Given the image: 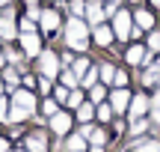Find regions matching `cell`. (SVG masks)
<instances>
[{
    "label": "cell",
    "mask_w": 160,
    "mask_h": 152,
    "mask_svg": "<svg viewBox=\"0 0 160 152\" xmlns=\"http://www.w3.org/2000/svg\"><path fill=\"white\" fill-rule=\"evenodd\" d=\"M83 9H86L83 0H71V12H74V15H83Z\"/></svg>",
    "instance_id": "obj_22"
},
{
    "label": "cell",
    "mask_w": 160,
    "mask_h": 152,
    "mask_svg": "<svg viewBox=\"0 0 160 152\" xmlns=\"http://www.w3.org/2000/svg\"><path fill=\"white\" fill-rule=\"evenodd\" d=\"M131 3H137V0H131Z\"/></svg>",
    "instance_id": "obj_40"
},
{
    "label": "cell",
    "mask_w": 160,
    "mask_h": 152,
    "mask_svg": "<svg viewBox=\"0 0 160 152\" xmlns=\"http://www.w3.org/2000/svg\"><path fill=\"white\" fill-rule=\"evenodd\" d=\"M3 3H6V0H0V6H3Z\"/></svg>",
    "instance_id": "obj_39"
},
{
    "label": "cell",
    "mask_w": 160,
    "mask_h": 152,
    "mask_svg": "<svg viewBox=\"0 0 160 152\" xmlns=\"http://www.w3.org/2000/svg\"><path fill=\"white\" fill-rule=\"evenodd\" d=\"M145 107H148V99H145V95H137V99L131 101V117L139 119V117L145 113Z\"/></svg>",
    "instance_id": "obj_8"
},
{
    "label": "cell",
    "mask_w": 160,
    "mask_h": 152,
    "mask_svg": "<svg viewBox=\"0 0 160 152\" xmlns=\"http://www.w3.org/2000/svg\"><path fill=\"white\" fill-rule=\"evenodd\" d=\"M151 113H154V122H160V93L154 95V111Z\"/></svg>",
    "instance_id": "obj_27"
},
{
    "label": "cell",
    "mask_w": 160,
    "mask_h": 152,
    "mask_svg": "<svg viewBox=\"0 0 160 152\" xmlns=\"http://www.w3.org/2000/svg\"><path fill=\"white\" fill-rule=\"evenodd\" d=\"M148 45H151V48H157V51H160V33H151V42H148Z\"/></svg>",
    "instance_id": "obj_33"
},
{
    "label": "cell",
    "mask_w": 160,
    "mask_h": 152,
    "mask_svg": "<svg viewBox=\"0 0 160 152\" xmlns=\"http://www.w3.org/2000/svg\"><path fill=\"white\" fill-rule=\"evenodd\" d=\"M86 36H89V33H86V24L80 21V18H71L68 27H65V42H68L74 51H86V45H89Z\"/></svg>",
    "instance_id": "obj_1"
},
{
    "label": "cell",
    "mask_w": 160,
    "mask_h": 152,
    "mask_svg": "<svg viewBox=\"0 0 160 152\" xmlns=\"http://www.w3.org/2000/svg\"><path fill=\"white\" fill-rule=\"evenodd\" d=\"M12 101H15V107H21V111H33V93H27V90H15L12 93Z\"/></svg>",
    "instance_id": "obj_3"
},
{
    "label": "cell",
    "mask_w": 160,
    "mask_h": 152,
    "mask_svg": "<svg viewBox=\"0 0 160 152\" xmlns=\"http://www.w3.org/2000/svg\"><path fill=\"white\" fill-rule=\"evenodd\" d=\"M101 78H104V81H113V78H116V72H113V66H110V63L101 66Z\"/></svg>",
    "instance_id": "obj_18"
},
{
    "label": "cell",
    "mask_w": 160,
    "mask_h": 152,
    "mask_svg": "<svg viewBox=\"0 0 160 152\" xmlns=\"http://www.w3.org/2000/svg\"><path fill=\"white\" fill-rule=\"evenodd\" d=\"M86 15H89V21H92V24H101V21H104V12H101V6H98L95 0L86 6Z\"/></svg>",
    "instance_id": "obj_12"
},
{
    "label": "cell",
    "mask_w": 160,
    "mask_h": 152,
    "mask_svg": "<svg viewBox=\"0 0 160 152\" xmlns=\"http://www.w3.org/2000/svg\"><path fill=\"white\" fill-rule=\"evenodd\" d=\"M21 42H24V51H27V54H39V51H42L39 36H36V33H24V36H21Z\"/></svg>",
    "instance_id": "obj_7"
},
{
    "label": "cell",
    "mask_w": 160,
    "mask_h": 152,
    "mask_svg": "<svg viewBox=\"0 0 160 152\" xmlns=\"http://www.w3.org/2000/svg\"><path fill=\"white\" fill-rule=\"evenodd\" d=\"M125 107H128V93L125 90H116L113 93V113H125Z\"/></svg>",
    "instance_id": "obj_9"
},
{
    "label": "cell",
    "mask_w": 160,
    "mask_h": 152,
    "mask_svg": "<svg viewBox=\"0 0 160 152\" xmlns=\"http://www.w3.org/2000/svg\"><path fill=\"white\" fill-rule=\"evenodd\" d=\"M113 81H116V84H119V87H125V84H128V75H125V72H119V75H116V78H113Z\"/></svg>",
    "instance_id": "obj_31"
},
{
    "label": "cell",
    "mask_w": 160,
    "mask_h": 152,
    "mask_svg": "<svg viewBox=\"0 0 160 152\" xmlns=\"http://www.w3.org/2000/svg\"><path fill=\"white\" fill-rule=\"evenodd\" d=\"M89 140L95 143V146H101V143H104V131H92V134H89Z\"/></svg>",
    "instance_id": "obj_25"
},
{
    "label": "cell",
    "mask_w": 160,
    "mask_h": 152,
    "mask_svg": "<svg viewBox=\"0 0 160 152\" xmlns=\"http://www.w3.org/2000/svg\"><path fill=\"white\" fill-rule=\"evenodd\" d=\"M0 39H6V42L15 39V24H12L9 15H0Z\"/></svg>",
    "instance_id": "obj_5"
},
{
    "label": "cell",
    "mask_w": 160,
    "mask_h": 152,
    "mask_svg": "<svg viewBox=\"0 0 160 152\" xmlns=\"http://www.w3.org/2000/svg\"><path fill=\"white\" fill-rule=\"evenodd\" d=\"M0 152H6V140H0Z\"/></svg>",
    "instance_id": "obj_36"
},
{
    "label": "cell",
    "mask_w": 160,
    "mask_h": 152,
    "mask_svg": "<svg viewBox=\"0 0 160 152\" xmlns=\"http://www.w3.org/2000/svg\"><path fill=\"white\" fill-rule=\"evenodd\" d=\"M21 30H24V33H33V18H24V21H21Z\"/></svg>",
    "instance_id": "obj_30"
},
{
    "label": "cell",
    "mask_w": 160,
    "mask_h": 152,
    "mask_svg": "<svg viewBox=\"0 0 160 152\" xmlns=\"http://www.w3.org/2000/svg\"><path fill=\"white\" fill-rule=\"evenodd\" d=\"M27 3H30V6H36V0H27Z\"/></svg>",
    "instance_id": "obj_37"
},
{
    "label": "cell",
    "mask_w": 160,
    "mask_h": 152,
    "mask_svg": "<svg viewBox=\"0 0 160 152\" xmlns=\"http://www.w3.org/2000/svg\"><path fill=\"white\" fill-rule=\"evenodd\" d=\"M68 122H71V119H68V113H53V119H51V125H53V131H57V134H65V131H68Z\"/></svg>",
    "instance_id": "obj_6"
},
{
    "label": "cell",
    "mask_w": 160,
    "mask_h": 152,
    "mask_svg": "<svg viewBox=\"0 0 160 152\" xmlns=\"http://www.w3.org/2000/svg\"><path fill=\"white\" fill-rule=\"evenodd\" d=\"M62 81L68 84V87H74V84H77V75H74V72H65V75H62Z\"/></svg>",
    "instance_id": "obj_28"
},
{
    "label": "cell",
    "mask_w": 160,
    "mask_h": 152,
    "mask_svg": "<svg viewBox=\"0 0 160 152\" xmlns=\"http://www.w3.org/2000/svg\"><path fill=\"white\" fill-rule=\"evenodd\" d=\"M45 113H51V117H53V113H57V105H53V101H45Z\"/></svg>",
    "instance_id": "obj_34"
},
{
    "label": "cell",
    "mask_w": 160,
    "mask_h": 152,
    "mask_svg": "<svg viewBox=\"0 0 160 152\" xmlns=\"http://www.w3.org/2000/svg\"><path fill=\"white\" fill-rule=\"evenodd\" d=\"M0 119H6V101L0 99Z\"/></svg>",
    "instance_id": "obj_35"
},
{
    "label": "cell",
    "mask_w": 160,
    "mask_h": 152,
    "mask_svg": "<svg viewBox=\"0 0 160 152\" xmlns=\"http://www.w3.org/2000/svg\"><path fill=\"white\" fill-rule=\"evenodd\" d=\"M128 33H131V15L128 12H119L116 15V36L119 39H128Z\"/></svg>",
    "instance_id": "obj_4"
},
{
    "label": "cell",
    "mask_w": 160,
    "mask_h": 152,
    "mask_svg": "<svg viewBox=\"0 0 160 152\" xmlns=\"http://www.w3.org/2000/svg\"><path fill=\"white\" fill-rule=\"evenodd\" d=\"M68 149H71V152H83V149H86V140H83L80 134L71 137V140H68Z\"/></svg>",
    "instance_id": "obj_15"
},
{
    "label": "cell",
    "mask_w": 160,
    "mask_h": 152,
    "mask_svg": "<svg viewBox=\"0 0 160 152\" xmlns=\"http://www.w3.org/2000/svg\"><path fill=\"white\" fill-rule=\"evenodd\" d=\"M57 24H59V18H57V12H42V27L48 30V33H53V30H57Z\"/></svg>",
    "instance_id": "obj_11"
},
{
    "label": "cell",
    "mask_w": 160,
    "mask_h": 152,
    "mask_svg": "<svg viewBox=\"0 0 160 152\" xmlns=\"http://www.w3.org/2000/svg\"><path fill=\"white\" fill-rule=\"evenodd\" d=\"M68 105H71V107H80V105H83V99H80V93H71V95H68Z\"/></svg>",
    "instance_id": "obj_26"
},
{
    "label": "cell",
    "mask_w": 160,
    "mask_h": 152,
    "mask_svg": "<svg viewBox=\"0 0 160 152\" xmlns=\"http://www.w3.org/2000/svg\"><path fill=\"white\" fill-rule=\"evenodd\" d=\"M151 21H154V18H151L148 12H137V24L139 27H151Z\"/></svg>",
    "instance_id": "obj_17"
},
{
    "label": "cell",
    "mask_w": 160,
    "mask_h": 152,
    "mask_svg": "<svg viewBox=\"0 0 160 152\" xmlns=\"http://www.w3.org/2000/svg\"><path fill=\"white\" fill-rule=\"evenodd\" d=\"M142 60H145V51H142V48H131V51H128V63H131V66H137V63H142Z\"/></svg>",
    "instance_id": "obj_14"
},
{
    "label": "cell",
    "mask_w": 160,
    "mask_h": 152,
    "mask_svg": "<svg viewBox=\"0 0 160 152\" xmlns=\"http://www.w3.org/2000/svg\"><path fill=\"white\" fill-rule=\"evenodd\" d=\"M27 149L42 152V149H45V137H42V134H30V137H27Z\"/></svg>",
    "instance_id": "obj_13"
},
{
    "label": "cell",
    "mask_w": 160,
    "mask_h": 152,
    "mask_svg": "<svg viewBox=\"0 0 160 152\" xmlns=\"http://www.w3.org/2000/svg\"><path fill=\"white\" fill-rule=\"evenodd\" d=\"M92 101H98V105L104 101V87H92Z\"/></svg>",
    "instance_id": "obj_23"
},
{
    "label": "cell",
    "mask_w": 160,
    "mask_h": 152,
    "mask_svg": "<svg viewBox=\"0 0 160 152\" xmlns=\"http://www.w3.org/2000/svg\"><path fill=\"white\" fill-rule=\"evenodd\" d=\"M83 84H86V87H92V84H95V69H89V72L83 75Z\"/></svg>",
    "instance_id": "obj_29"
},
{
    "label": "cell",
    "mask_w": 160,
    "mask_h": 152,
    "mask_svg": "<svg viewBox=\"0 0 160 152\" xmlns=\"http://www.w3.org/2000/svg\"><path fill=\"white\" fill-rule=\"evenodd\" d=\"M95 42H98V45H110V42H113V33H110V27H104V24H95Z\"/></svg>",
    "instance_id": "obj_10"
},
{
    "label": "cell",
    "mask_w": 160,
    "mask_h": 152,
    "mask_svg": "<svg viewBox=\"0 0 160 152\" xmlns=\"http://www.w3.org/2000/svg\"><path fill=\"white\" fill-rule=\"evenodd\" d=\"M92 113H95V111H92V105H80V113H77V117H80V119L86 122V119H89Z\"/></svg>",
    "instance_id": "obj_19"
},
{
    "label": "cell",
    "mask_w": 160,
    "mask_h": 152,
    "mask_svg": "<svg viewBox=\"0 0 160 152\" xmlns=\"http://www.w3.org/2000/svg\"><path fill=\"white\" fill-rule=\"evenodd\" d=\"M137 152H160V143H157V140H151V143H145V146H139Z\"/></svg>",
    "instance_id": "obj_20"
},
{
    "label": "cell",
    "mask_w": 160,
    "mask_h": 152,
    "mask_svg": "<svg viewBox=\"0 0 160 152\" xmlns=\"http://www.w3.org/2000/svg\"><path fill=\"white\" fill-rule=\"evenodd\" d=\"M86 72H89V60H83V57H80L77 63H74V75L80 78V75H86Z\"/></svg>",
    "instance_id": "obj_16"
},
{
    "label": "cell",
    "mask_w": 160,
    "mask_h": 152,
    "mask_svg": "<svg viewBox=\"0 0 160 152\" xmlns=\"http://www.w3.org/2000/svg\"><path fill=\"white\" fill-rule=\"evenodd\" d=\"M98 117H101V119H104V122H107V119H110V117H113V111H110V107H107V105H98Z\"/></svg>",
    "instance_id": "obj_21"
},
{
    "label": "cell",
    "mask_w": 160,
    "mask_h": 152,
    "mask_svg": "<svg viewBox=\"0 0 160 152\" xmlns=\"http://www.w3.org/2000/svg\"><path fill=\"white\" fill-rule=\"evenodd\" d=\"M151 3H154V6H160V0H151Z\"/></svg>",
    "instance_id": "obj_38"
},
{
    "label": "cell",
    "mask_w": 160,
    "mask_h": 152,
    "mask_svg": "<svg viewBox=\"0 0 160 152\" xmlns=\"http://www.w3.org/2000/svg\"><path fill=\"white\" fill-rule=\"evenodd\" d=\"M145 128H148V125H145V119H133V134H142Z\"/></svg>",
    "instance_id": "obj_24"
},
{
    "label": "cell",
    "mask_w": 160,
    "mask_h": 152,
    "mask_svg": "<svg viewBox=\"0 0 160 152\" xmlns=\"http://www.w3.org/2000/svg\"><path fill=\"white\" fill-rule=\"evenodd\" d=\"M57 72H59V66H57V54L45 51V54H42V75H45V78H53Z\"/></svg>",
    "instance_id": "obj_2"
},
{
    "label": "cell",
    "mask_w": 160,
    "mask_h": 152,
    "mask_svg": "<svg viewBox=\"0 0 160 152\" xmlns=\"http://www.w3.org/2000/svg\"><path fill=\"white\" fill-rule=\"evenodd\" d=\"M57 101H68V90L59 87V90H57Z\"/></svg>",
    "instance_id": "obj_32"
}]
</instances>
